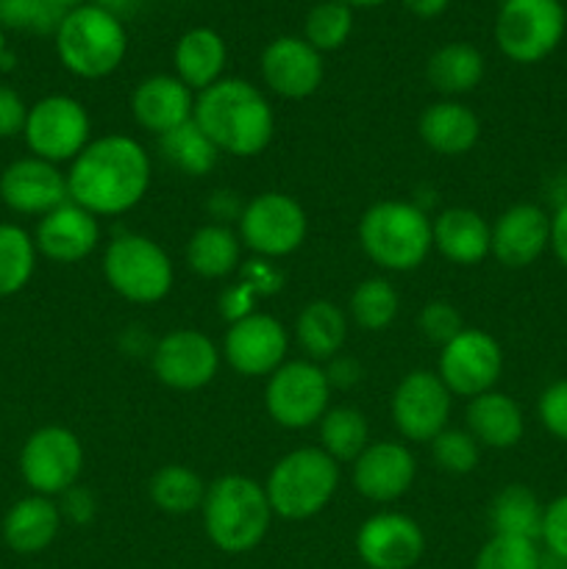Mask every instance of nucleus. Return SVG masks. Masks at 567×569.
I'll return each instance as SVG.
<instances>
[{
    "instance_id": "obj_39",
    "label": "nucleus",
    "mask_w": 567,
    "mask_h": 569,
    "mask_svg": "<svg viewBox=\"0 0 567 569\" xmlns=\"http://www.w3.org/2000/svg\"><path fill=\"white\" fill-rule=\"evenodd\" d=\"M537 542L520 537H498L493 533L489 542L481 545L472 569H539Z\"/></svg>"
},
{
    "instance_id": "obj_12",
    "label": "nucleus",
    "mask_w": 567,
    "mask_h": 569,
    "mask_svg": "<svg viewBox=\"0 0 567 569\" xmlns=\"http://www.w3.org/2000/svg\"><path fill=\"white\" fill-rule=\"evenodd\" d=\"M83 472V445L70 428L44 426L20 450V476L33 495L61 498Z\"/></svg>"
},
{
    "instance_id": "obj_55",
    "label": "nucleus",
    "mask_w": 567,
    "mask_h": 569,
    "mask_svg": "<svg viewBox=\"0 0 567 569\" xmlns=\"http://www.w3.org/2000/svg\"><path fill=\"white\" fill-rule=\"evenodd\" d=\"M50 3L61 11H72V9H78V6H83V0H50Z\"/></svg>"
},
{
    "instance_id": "obj_27",
    "label": "nucleus",
    "mask_w": 567,
    "mask_h": 569,
    "mask_svg": "<svg viewBox=\"0 0 567 569\" xmlns=\"http://www.w3.org/2000/svg\"><path fill=\"white\" fill-rule=\"evenodd\" d=\"M467 431L481 448L509 450L526 433V417L515 398L504 392H484L467 406Z\"/></svg>"
},
{
    "instance_id": "obj_9",
    "label": "nucleus",
    "mask_w": 567,
    "mask_h": 569,
    "mask_svg": "<svg viewBox=\"0 0 567 569\" xmlns=\"http://www.w3.org/2000/svg\"><path fill=\"white\" fill-rule=\"evenodd\" d=\"M309 237L306 209L287 192H261L242 206L239 239L259 259H287Z\"/></svg>"
},
{
    "instance_id": "obj_36",
    "label": "nucleus",
    "mask_w": 567,
    "mask_h": 569,
    "mask_svg": "<svg viewBox=\"0 0 567 569\" xmlns=\"http://www.w3.org/2000/svg\"><path fill=\"white\" fill-rule=\"evenodd\" d=\"M37 244L26 228L0 222V298L22 292L37 270Z\"/></svg>"
},
{
    "instance_id": "obj_47",
    "label": "nucleus",
    "mask_w": 567,
    "mask_h": 569,
    "mask_svg": "<svg viewBox=\"0 0 567 569\" xmlns=\"http://www.w3.org/2000/svg\"><path fill=\"white\" fill-rule=\"evenodd\" d=\"M59 511H61V520H70L76 522V526H87V522H92L94 511H98V503H94V495L89 492V489L78 487L76 483V487L67 489V492L61 495Z\"/></svg>"
},
{
    "instance_id": "obj_54",
    "label": "nucleus",
    "mask_w": 567,
    "mask_h": 569,
    "mask_svg": "<svg viewBox=\"0 0 567 569\" xmlns=\"http://www.w3.org/2000/svg\"><path fill=\"white\" fill-rule=\"evenodd\" d=\"M350 9H376V6H384L387 0H342Z\"/></svg>"
},
{
    "instance_id": "obj_25",
    "label": "nucleus",
    "mask_w": 567,
    "mask_h": 569,
    "mask_svg": "<svg viewBox=\"0 0 567 569\" xmlns=\"http://www.w3.org/2000/svg\"><path fill=\"white\" fill-rule=\"evenodd\" d=\"M59 531V503L44 495H28V498L17 500L3 517V542L20 556H37L48 550Z\"/></svg>"
},
{
    "instance_id": "obj_20",
    "label": "nucleus",
    "mask_w": 567,
    "mask_h": 569,
    "mask_svg": "<svg viewBox=\"0 0 567 569\" xmlns=\"http://www.w3.org/2000/svg\"><path fill=\"white\" fill-rule=\"evenodd\" d=\"M415 478L417 461L404 442H370L354 461V487L370 503H395Z\"/></svg>"
},
{
    "instance_id": "obj_45",
    "label": "nucleus",
    "mask_w": 567,
    "mask_h": 569,
    "mask_svg": "<svg viewBox=\"0 0 567 569\" xmlns=\"http://www.w3.org/2000/svg\"><path fill=\"white\" fill-rule=\"evenodd\" d=\"M28 106L20 92L0 83V139H11L26 131Z\"/></svg>"
},
{
    "instance_id": "obj_17",
    "label": "nucleus",
    "mask_w": 567,
    "mask_h": 569,
    "mask_svg": "<svg viewBox=\"0 0 567 569\" xmlns=\"http://www.w3.org/2000/svg\"><path fill=\"white\" fill-rule=\"evenodd\" d=\"M356 553L367 569H411L426 553V533L409 515L378 511L359 526Z\"/></svg>"
},
{
    "instance_id": "obj_3",
    "label": "nucleus",
    "mask_w": 567,
    "mask_h": 569,
    "mask_svg": "<svg viewBox=\"0 0 567 569\" xmlns=\"http://www.w3.org/2000/svg\"><path fill=\"white\" fill-rule=\"evenodd\" d=\"M200 515H203V531L209 542L231 556L259 548L276 517L267 500L265 483L237 476V472L217 478L206 487Z\"/></svg>"
},
{
    "instance_id": "obj_46",
    "label": "nucleus",
    "mask_w": 567,
    "mask_h": 569,
    "mask_svg": "<svg viewBox=\"0 0 567 569\" xmlns=\"http://www.w3.org/2000/svg\"><path fill=\"white\" fill-rule=\"evenodd\" d=\"M239 276H242L239 283H245L253 295H272L278 292V287L284 283L281 270H278L270 259L248 261V264L239 267Z\"/></svg>"
},
{
    "instance_id": "obj_42",
    "label": "nucleus",
    "mask_w": 567,
    "mask_h": 569,
    "mask_svg": "<svg viewBox=\"0 0 567 569\" xmlns=\"http://www.w3.org/2000/svg\"><path fill=\"white\" fill-rule=\"evenodd\" d=\"M417 326H420L422 337L428 342L439 345V348H445L450 339H456L465 331V320H461L456 306L448 303V300H431V303L422 306L420 317H417Z\"/></svg>"
},
{
    "instance_id": "obj_10",
    "label": "nucleus",
    "mask_w": 567,
    "mask_h": 569,
    "mask_svg": "<svg viewBox=\"0 0 567 569\" xmlns=\"http://www.w3.org/2000/svg\"><path fill=\"white\" fill-rule=\"evenodd\" d=\"M331 383L326 370L317 361L295 359L284 361L270 378L265 389L267 415L276 426L287 431H304L317 426L331 406Z\"/></svg>"
},
{
    "instance_id": "obj_48",
    "label": "nucleus",
    "mask_w": 567,
    "mask_h": 569,
    "mask_svg": "<svg viewBox=\"0 0 567 569\" xmlns=\"http://www.w3.org/2000/svg\"><path fill=\"white\" fill-rule=\"evenodd\" d=\"M326 370V378L328 383L339 389H348V387H356V383L361 381V367L356 359H345V356H334L331 361H328V367H322Z\"/></svg>"
},
{
    "instance_id": "obj_32",
    "label": "nucleus",
    "mask_w": 567,
    "mask_h": 569,
    "mask_svg": "<svg viewBox=\"0 0 567 569\" xmlns=\"http://www.w3.org/2000/svg\"><path fill=\"white\" fill-rule=\"evenodd\" d=\"M543 517L545 506L523 483L504 487L493 498V506H489V526H493V533H498V537H520L539 542V537H543Z\"/></svg>"
},
{
    "instance_id": "obj_14",
    "label": "nucleus",
    "mask_w": 567,
    "mask_h": 569,
    "mask_svg": "<svg viewBox=\"0 0 567 569\" xmlns=\"http://www.w3.org/2000/svg\"><path fill=\"white\" fill-rule=\"evenodd\" d=\"M454 395L431 370H411L392 392V422L409 442H431L448 428Z\"/></svg>"
},
{
    "instance_id": "obj_22",
    "label": "nucleus",
    "mask_w": 567,
    "mask_h": 569,
    "mask_svg": "<svg viewBox=\"0 0 567 569\" xmlns=\"http://www.w3.org/2000/svg\"><path fill=\"white\" fill-rule=\"evenodd\" d=\"M100 242V222L98 217L89 214L78 203L67 200L59 209L39 217L37 231H33V244L44 259L56 264H78L89 259Z\"/></svg>"
},
{
    "instance_id": "obj_51",
    "label": "nucleus",
    "mask_w": 567,
    "mask_h": 569,
    "mask_svg": "<svg viewBox=\"0 0 567 569\" xmlns=\"http://www.w3.org/2000/svg\"><path fill=\"white\" fill-rule=\"evenodd\" d=\"M450 0H404L406 9L411 11L420 20H431V17H439L445 9H448Z\"/></svg>"
},
{
    "instance_id": "obj_33",
    "label": "nucleus",
    "mask_w": 567,
    "mask_h": 569,
    "mask_svg": "<svg viewBox=\"0 0 567 569\" xmlns=\"http://www.w3.org/2000/svg\"><path fill=\"white\" fill-rule=\"evenodd\" d=\"M206 487L209 483H203V478L187 465H165L150 476L148 495L156 509L165 515L187 517L203 506Z\"/></svg>"
},
{
    "instance_id": "obj_31",
    "label": "nucleus",
    "mask_w": 567,
    "mask_h": 569,
    "mask_svg": "<svg viewBox=\"0 0 567 569\" xmlns=\"http://www.w3.org/2000/svg\"><path fill=\"white\" fill-rule=\"evenodd\" d=\"M426 76L428 83L439 94H448V98H459V94L472 92L484 78L481 50L470 42L442 44L428 59Z\"/></svg>"
},
{
    "instance_id": "obj_26",
    "label": "nucleus",
    "mask_w": 567,
    "mask_h": 569,
    "mask_svg": "<svg viewBox=\"0 0 567 569\" xmlns=\"http://www.w3.org/2000/svg\"><path fill=\"white\" fill-rule=\"evenodd\" d=\"M417 131L434 153L465 156L478 144L481 120L470 106L459 103V100H437L420 114Z\"/></svg>"
},
{
    "instance_id": "obj_40",
    "label": "nucleus",
    "mask_w": 567,
    "mask_h": 569,
    "mask_svg": "<svg viewBox=\"0 0 567 569\" xmlns=\"http://www.w3.org/2000/svg\"><path fill=\"white\" fill-rule=\"evenodd\" d=\"M67 11L50 0H0V28L31 33H56Z\"/></svg>"
},
{
    "instance_id": "obj_29",
    "label": "nucleus",
    "mask_w": 567,
    "mask_h": 569,
    "mask_svg": "<svg viewBox=\"0 0 567 569\" xmlns=\"http://www.w3.org/2000/svg\"><path fill=\"white\" fill-rule=\"evenodd\" d=\"M183 259L195 276L217 281L242 267V239L222 222H206L189 237Z\"/></svg>"
},
{
    "instance_id": "obj_50",
    "label": "nucleus",
    "mask_w": 567,
    "mask_h": 569,
    "mask_svg": "<svg viewBox=\"0 0 567 569\" xmlns=\"http://www.w3.org/2000/svg\"><path fill=\"white\" fill-rule=\"evenodd\" d=\"M550 250L567 270V200L550 217Z\"/></svg>"
},
{
    "instance_id": "obj_56",
    "label": "nucleus",
    "mask_w": 567,
    "mask_h": 569,
    "mask_svg": "<svg viewBox=\"0 0 567 569\" xmlns=\"http://www.w3.org/2000/svg\"><path fill=\"white\" fill-rule=\"evenodd\" d=\"M6 56V33H3V28H0V59H3Z\"/></svg>"
},
{
    "instance_id": "obj_38",
    "label": "nucleus",
    "mask_w": 567,
    "mask_h": 569,
    "mask_svg": "<svg viewBox=\"0 0 567 569\" xmlns=\"http://www.w3.org/2000/svg\"><path fill=\"white\" fill-rule=\"evenodd\" d=\"M354 31V9L342 0H322L306 14L304 39L317 53H331L339 50L350 39Z\"/></svg>"
},
{
    "instance_id": "obj_53",
    "label": "nucleus",
    "mask_w": 567,
    "mask_h": 569,
    "mask_svg": "<svg viewBox=\"0 0 567 569\" xmlns=\"http://www.w3.org/2000/svg\"><path fill=\"white\" fill-rule=\"evenodd\" d=\"M539 569H567V561H565V559H559V556H554V553H548V550H545L543 559H539Z\"/></svg>"
},
{
    "instance_id": "obj_30",
    "label": "nucleus",
    "mask_w": 567,
    "mask_h": 569,
    "mask_svg": "<svg viewBox=\"0 0 567 569\" xmlns=\"http://www.w3.org/2000/svg\"><path fill=\"white\" fill-rule=\"evenodd\" d=\"M295 339L309 361H331L348 339V315L331 300H311L295 320Z\"/></svg>"
},
{
    "instance_id": "obj_15",
    "label": "nucleus",
    "mask_w": 567,
    "mask_h": 569,
    "mask_svg": "<svg viewBox=\"0 0 567 569\" xmlns=\"http://www.w3.org/2000/svg\"><path fill=\"white\" fill-rule=\"evenodd\" d=\"M220 353L215 339L195 328H176L156 342L150 353L153 376L176 392H198L215 381L220 370Z\"/></svg>"
},
{
    "instance_id": "obj_52",
    "label": "nucleus",
    "mask_w": 567,
    "mask_h": 569,
    "mask_svg": "<svg viewBox=\"0 0 567 569\" xmlns=\"http://www.w3.org/2000/svg\"><path fill=\"white\" fill-rule=\"evenodd\" d=\"M128 3H133V0H94V6H100V9L111 11L117 17H120V11L128 9Z\"/></svg>"
},
{
    "instance_id": "obj_13",
    "label": "nucleus",
    "mask_w": 567,
    "mask_h": 569,
    "mask_svg": "<svg viewBox=\"0 0 567 569\" xmlns=\"http://www.w3.org/2000/svg\"><path fill=\"white\" fill-rule=\"evenodd\" d=\"M500 372H504V348L493 333L481 328H465L439 353L437 376L442 378L450 395L459 398L472 400L484 392H493Z\"/></svg>"
},
{
    "instance_id": "obj_28",
    "label": "nucleus",
    "mask_w": 567,
    "mask_h": 569,
    "mask_svg": "<svg viewBox=\"0 0 567 569\" xmlns=\"http://www.w3.org/2000/svg\"><path fill=\"white\" fill-rule=\"evenodd\" d=\"M176 78H181L192 92H203L211 83H217L226 72L228 48L226 39L215 28H189L176 44L172 53Z\"/></svg>"
},
{
    "instance_id": "obj_4",
    "label": "nucleus",
    "mask_w": 567,
    "mask_h": 569,
    "mask_svg": "<svg viewBox=\"0 0 567 569\" xmlns=\"http://www.w3.org/2000/svg\"><path fill=\"white\" fill-rule=\"evenodd\" d=\"M359 244L367 259L389 272H411L434 248L431 217L417 203L378 200L361 214Z\"/></svg>"
},
{
    "instance_id": "obj_34",
    "label": "nucleus",
    "mask_w": 567,
    "mask_h": 569,
    "mask_svg": "<svg viewBox=\"0 0 567 569\" xmlns=\"http://www.w3.org/2000/svg\"><path fill=\"white\" fill-rule=\"evenodd\" d=\"M320 428V448L334 461H356L370 445V426L367 417L354 406H331L317 422Z\"/></svg>"
},
{
    "instance_id": "obj_49",
    "label": "nucleus",
    "mask_w": 567,
    "mask_h": 569,
    "mask_svg": "<svg viewBox=\"0 0 567 569\" xmlns=\"http://www.w3.org/2000/svg\"><path fill=\"white\" fill-rule=\"evenodd\" d=\"M253 300H256V295L250 292L245 283H237V287H231L226 295H222V300H220L222 315L228 317V322L239 320V317H245L253 311Z\"/></svg>"
},
{
    "instance_id": "obj_11",
    "label": "nucleus",
    "mask_w": 567,
    "mask_h": 569,
    "mask_svg": "<svg viewBox=\"0 0 567 569\" xmlns=\"http://www.w3.org/2000/svg\"><path fill=\"white\" fill-rule=\"evenodd\" d=\"M28 150L50 164L76 161V156L92 142V120L81 100L70 94H48L28 109L26 120Z\"/></svg>"
},
{
    "instance_id": "obj_43",
    "label": "nucleus",
    "mask_w": 567,
    "mask_h": 569,
    "mask_svg": "<svg viewBox=\"0 0 567 569\" xmlns=\"http://www.w3.org/2000/svg\"><path fill=\"white\" fill-rule=\"evenodd\" d=\"M537 417L550 437L567 442V378L543 389L537 400Z\"/></svg>"
},
{
    "instance_id": "obj_7",
    "label": "nucleus",
    "mask_w": 567,
    "mask_h": 569,
    "mask_svg": "<svg viewBox=\"0 0 567 569\" xmlns=\"http://www.w3.org/2000/svg\"><path fill=\"white\" fill-rule=\"evenodd\" d=\"M103 276L122 300L139 306L165 300L176 281L167 250L145 233H122L111 239L103 256Z\"/></svg>"
},
{
    "instance_id": "obj_1",
    "label": "nucleus",
    "mask_w": 567,
    "mask_h": 569,
    "mask_svg": "<svg viewBox=\"0 0 567 569\" xmlns=\"http://www.w3.org/2000/svg\"><path fill=\"white\" fill-rule=\"evenodd\" d=\"M150 189V156L128 133L92 139L67 172L72 203L94 217H120L137 209Z\"/></svg>"
},
{
    "instance_id": "obj_6",
    "label": "nucleus",
    "mask_w": 567,
    "mask_h": 569,
    "mask_svg": "<svg viewBox=\"0 0 567 569\" xmlns=\"http://www.w3.org/2000/svg\"><path fill=\"white\" fill-rule=\"evenodd\" d=\"M339 489V465L322 448H298L272 465L265 481L272 515L304 522L328 509Z\"/></svg>"
},
{
    "instance_id": "obj_5",
    "label": "nucleus",
    "mask_w": 567,
    "mask_h": 569,
    "mask_svg": "<svg viewBox=\"0 0 567 569\" xmlns=\"http://www.w3.org/2000/svg\"><path fill=\"white\" fill-rule=\"evenodd\" d=\"M53 37L64 70L83 81H100L111 76L128 53V33L122 20L94 3L67 11Z\"/></svg>"
},
{
    "instance_id": "obj_19",
    "label": "nucleus",
    "mask_w": 567,
    "mask_h": 569,
    "mask_svg": "<svg viewBox=\"0 0 567 569\" xmlns=\"http://www.w3.org/2000/svg\"><path fill=\"white\" fill-rule=\"evenodd\" d=\"M0 200L17 214L44 217L70 200L67 172L37 156L11 161L0 176Z\"/></svg>"
},
{
    "instance_id": "obj_41",
    "label": "nucleus",
    "mask_w": 567,
    "mask_h": 569,
    "mask_svg": "<svg viewBox=\"0 0 567 569\" xmlns=\"http://www.w3.org/2000/svg\"><path fill=\"white\" fill-rule=\"evenodd\" d=\"M428 445H431V456L439 470L450 476H467L476 470L481 459V445L472 439L470 431H459V428H445Z\"/></svg>"
},
{
    "instance_id": "obj_16",
    "label": "nucleus",
    "mask_w": 567,
    "mask_h": 569,
    "mask_svg": "<svg viewBox=\"0 0 567 569\" xmlns=\"http://www.w3.org/2000/svg\"><path fill=\"white\" fill-rule=\"evenodd\" d=\"M289 333L281 322L265 311H250L228 322L222 356L233 372L245 378H270L287 361Z\"/></svg>"
},
{
    "instance_id": "obj_24",
    "label": "nucleus",
    "mask_w": 567,
    "mask_h": 569,
    "mask_svg": "<svg viewBox=\"0 0 567 569\" xmlns=\"http://www.w3.org/2000/svg\"><path fill=\"white\" fill-rule=\"evenodd\" d=\"M434 248L459 267H476L493 250V226L476 209L454 206L431 220Z\"/></svg>"
},
{
    "instance_id": "obj_37",
    "label": "nucleus",
    "mask_w": 567,
    "mask_h": 569,
    "mask_svg": "<svg viewBox=\"0 0 567 569\" xmlns=\"http://www.w3.org/2000/svg\"><path fill=\"white\" fill-rule=\"evenodd\" d=\"M348 309L361 331H387L400 311V295L387 278H365L350 295Z\"/></svg>"
},
{
    "instance_id": "obj_18",
    "label": "nucleus",
    "mask_w": 567,
    "mask_h": 569,
    "mask_svg": "<svg viewBox=\"0 0 567 569\" xmlns=\"http://www.w3.org/2000/svg\"><path fill=\"white\" fill-rule=\"evenodd\" d=\"M259 70L267 89L287 100L311 98L326 78L322 53H317L304 37L272 39L261 53Z\"/></svg>"
},
{
    "instance_id": "obj_35",
    "label": "nucleus",
    "mask_w": 567,
    "mask_h": 569,
    "mask_svg": "<svg viewBox=\"0 0 567 569\" xmlns=\"http://www.w3.org/2000/svg\"><path fill=\"white\" fill-rule=\"evenodd\" d=\"M159 150L172 167H178L183 176L192 178L209 176L217 167V156H220L217 144L206 137L203 128L195 122V117L178 126L176 131L159 137Z\"/></svg>"
},
{
    "instance_id": "obj_2",
    "label": "nucleus",
    "mask_w": 567,
    "mask_h": 569,
    "mask_svg": "<svg viewBox=\"0 0 567 569\" xmlns=\"http://www.w3.org/2000/svg\"><path fill=\"white\" fill-rule=\"evenodd\" d=\"M195 122L220 153L253 159L276 133V114L259 87L242 78H220L195 98Z\"/></svg>"
},
{
    "instance_id": "obj_21",
    "label": "nucleus",
    "mask_w": 567,
    "mask_h": 569,
    "mask_svg": "<svg viewBox=\"0 0 567 569\" xmlns=\"http://www.w3.org/2000/svg\"><path fill=\"white\" fill-rule=\"evenodd\" d=\"M550 248V214L537 203H515L493 222L495 261L509 270L531 267Z\"/></svg>"
},
{
    "instance_id": "obj_44",
    "label": "nucleus",
    "mask_w": 567,
    "mask_h": 569,
    "mask_svg": "<svg viewBox=\"0 0 567 569\" xmlns=\"http://www.w3.org/2000/svg\"><path fill=\"white\" fill-rule=\"evenodd\" d=\"M543 545L548 553L567 561V495L550 500L543 517Z\"/></svg>"
},
{
    "instance_id": "obj_23",
    "label": "nucleus",
    "mask_w": 567,
    "mask_h": 569,
    "mask_svg": "<svg viewBox=\"0 0 567 569\" xmlns=\"http://www.w3.org/2000/svg\"><path fill=\"white\" fill-rule=\"evenodd\" d=\"M133 120L145 131L165 137L195 117V92L176 76H150L137 83L131 94Z\"/></svg>"
},
{
    "instance_id": "obj_8",
    "label": "nucleus",
    "mask_w": 567,
    "mask_h": 569,
    "mask_svg": "<svg viewBox=\"0 0 567 569\" xmlns=\"http://www.w3.org/2000/svg\"><path fill=\"white\" fill-rule=\"evenodd\" d=\"M565 28L559 0H504L495 17V42L515 64H537L559 48Z\"/></svg>"
}]
</instances>
